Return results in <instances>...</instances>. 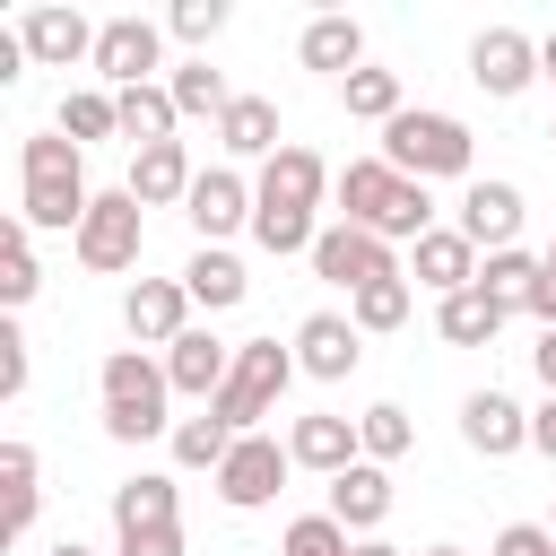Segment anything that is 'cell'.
Wrapping results in <instances>:
<instances>
[{
  "instance_id": "cell-1",
  "label": "cell",
  "mask_w": 556,
  "mask_h": 556,
  "mask_svg": "<svg viewBox=\"0 0 556 556\" xmlns=\"http://www.w3.org/2000/svg\"><path fill=\"white\" fill-rule=\"evenodd\" d=\"M87 208H96V191H87V156H78V139L35 130V139L17 148V217H26L35 235H78Z\"/></svg>"
},
{
  "instance_id": "cell-2",
  "label": "cell",
  "mask_w": 556,
  "mask_h": 556,
  "mask_svg": "<svg viewBox=\"0 0 556 556\" xmlns=\"http://www.w3.org/2000/svg\"><path fill=\"white\" fill-rule=\"evenodd\" d=\"M339 217L365 226V235H382V243H417V235H434V200H426V182H408V174L382 165V156H348V165H339Z\"/></svg>"
},
{
  "instance_id": "cell-3",
  "label": "cell",
  "mask_w": 556,
  "mask_h": 556,
  "mask_svg": "<svg viewBox=\"0 0 556 556\" xmlns=\"http://www.w3.org/2000/svg\"><path fill=\"white\" fill-rule=\"evenodd\" d=\"M96 391H104V434L113 443H148V434H174V382H165V365L148 356V348H113L104 365H96Z\"/></svg>"
},
{
  "instance_id": "cell-4",
  "label": "cell",
  "mask_w": 556,
  "mask_h": 556,
  "mask_svg": "<svg viewBox=\"0 0 556 556\" xmlns=\"http://www.w3.org/2000/svg\"><path fill=\"white\" fill-rule=\"evenodd\" d=\"M382 165H400L408 182H434V174H469L478 165V139L460 113H434V104H408L400 122H382Z\"/></svg>"
},
{
  "instance_id": "cell-5",
  "label": "cell",
  "mask_w": 556,
  "mask_h": 556,
  "mask_svg": "<svg viewBox=\"0 0 556 556\" xmlns=\"http://www.w3.org/2000/svg\"><path fill=\"white\" fill-rule=\"evenodd\" d=\"M287 382H295V348H278V339H243V348H235V374H226V391H217L208 408H217L235 434H261V417H278Z\"/></svg>"
},
{
  "instance_id": "cell-6",
  "label": "cell",
  "mask_w": 556,
  "mask_h": 556,
  "mask_svg": "<svg viewBox=\"0 0 556 556\" xmlns=\"http://www.w3.org/2000/svg\"><path fill=\"white\" fill-rule=\"evenodd\" d=\"M70 252H78V269H96V278L139 269V252H148V208H139L130 191H96L87 226L70 235Z\"/></svg>"
},
{
  "instance_id": "cell-7",
  "label": "cell",
  "mask_w": 556,
  "mask_h": 556,
  "mask_svg": "<svg viewBox=\"0 0 556 556\" xmlns=\"http://www.w3.org/2000/svg\"><path fill=\"white\" fill-rule=\"evenodd\" d=\"M96 87H156V70H165V26L156 17H139V9H122V17H104L96 26Z\"/></svg>"
},
{
  "instance_id": "cell-8",
  "label": "cell",
  "mask_w": 556,
  "mask_h": 556,
  "mask_svg": "<svg viewBox=\"0 0 556 556\" xmlns=\"http://www.w3.org/2000/svg\"><path fill=\"white\" fill-rule=\"evenodd\" d=\"M313 261V278H330V287H348V295H365V287H382V278H408L400 269V252L382 243V235H365V226H321V243L304 252Z\"/></svg>"
},
{
  "instance_id": "cell-9",
  "label": "cell",
  "mask_w": 556,
  "mask_h": 556,
  "mask_svg": "<svg viewBox=\"0 0 556 556\" xmlns=\"http://www.w3.org/2000/svg\"><path fill=\"white\" fill-rule=\"evenodd\" d=\"M287 469H295V452L278 434H235V452L217 460V504L226 513H261V504H278Z\"/></svg>"
},
{
  "instance_id": "cell-10",
  "label": "cell",
  "mask_w": 556,
  "mask_h": 556,
  "mask_svg": "<svg viewBox=\"0 0 556 556\" xmlns=\"http://www.w3.org/2000/svg\"><path fill=\"white\" fill-rule=\"evenodd\" d=\"M321 191H339V174L313 156V148H278L269 165H261V182H252V208H287V217H313L321 208Z\"/></svg>"
},
{
  "instance_id": "cell-11",
  "label": "cell",
  "mask_w": 556,
  "mask_h": 556,
  "mask_svg": "<svg viewBox=\"0 0 556 556\" xmlns=\"http://www.w3.org/2000/svg\"><path fill=\"white\" fill-rule=\"evenodd\" d=\"M356 365H365V330H356L348 313H304V321H295V374L348 382Z\"/></svg>"
},
{
  "instance_id": "cell-12",
  "label": "cell",
  "mask_w": 556,
  "mask_h": 556,
  "mask_svg": "<svg viewBox=\"0 0 556 556\" xmlns=\"http://www.w3.org/2000/svg\"><path fill=\"white\" fill-rule=\"evenodd\" d=\"M460 443L478 460H513V452H530V408L513 391H469L460 400Z\"/></svg>"
},
{
  "instance_id": "cell-13",
  "label": "cell",
  "mask_w": 556,
  "mask_h": 556,
  "mask_svg": "<svg viewBox=\"0 0 556 556\" xmlns=\"http://www.w3.org/2000/svg\"><path fill=\"white\" fill-rule=\"evenodd\" d=\"M469 78H478L495 104H513V96L539 78V43H530L521 26H486V35L469 43Z\"/></svg>"
},
{
  "instance_id": "cell-14",
  "label": "cell",
  "mask_w": 556,
  "mask_h": 556,
  "mask_svg": "<svg viewBox=\"0 0 556 556\" xmlns=\"http://www.w3.org/2000/svg\"><path fill=\"white\" fill-rule=\"evenodd\" d=\"M408 287H426L434 304H443V295H460V287H478V243H469L460 226L417 235V243H408Z\"/></svg>"
},
{
  "instance_id": "cell-15",
  "label": "cell",
  "mask_w": 556,
  "mask_h": 556,
  "mask_svg": "<svg viewBox=\"0 0 556 556\" xmlns=\"http://www.w3.org/2000/svg\"><path fill=\"white\" fill-rule=\"evenodd\" d=\"M122 330H130L139 348H174V339L191 330V287H182V278H139V287L122 295Z\"/></svg>"
},
{
  "instance_id": "cell-16",
  "label": "cell",
  "mask_w": 556,
  "mask_h": 556,
  "mask_svg": "<svg viewBox=\"0 0 556 556\" xmlns=\"http://www.w3.org/2000/svg\"><path fill=\"white\" fill-rule=\"evenodd\" d=\"M321 513H330L348 539H374V530L391 521V469H382V460L339 469V478H330V495H321Z\"/></svg>"
},
{
  "instance_id": "cell-17",
  "label": "cell",
  "mask_w": 556,
  "mask_h": 556,
  "mask_svg": "<svg viewBox=\"0 0 556 556\" xmlns=\"http://www.w3.org/2000/svg\"><path fill=\"white\" fill-rule=\"evenodd\" d=\"M17 43H26V61L35 70H70V61H96V26L78 17V9H26L17 17Z\"/></svg>"
},
{
  "instance_id": "cell-18",
  "label": "cell",
  "mask_w": 556,
  "mask_h": 556,
  "mask_svg": "<svg viewBox=\"0 0 556 556\" xmlns=\"http://www.w3.org/2000/svg\"><path fill=\"white\" fill-rule=\"evenodd\" d=\"M182 217H191V235H200V243H226L235 226H252V182H243L235 165H208V174L191 182Z\"/></svg>"
},
{
  "instance_id": "cell-19",
  "label": "cell",
  "mask_w": 556,
  "mask_h": 556,
  "mask_svg": "<svg viewBox=\"0 0 556 556\" xmlns=\"http://www.w3.org/2000/svg\"><path fill=\"white\" fill-rule=\"evenodd\" d=\"M521 217H530L521 191L495 182V174H478V182L460 191V235H469L478 252H513V243H521Z\"/></svg>"
},
{
  "instance_id": "cell-20",
  "label": "cell",
  "mask_w": 556,
  "mask_h": 556,
  "mask_svg": "<svg viewBox=\"0 0 556 556\" xmlns=\"http://www.w3.org/2000/svg\"><path fill=\"white\" fill-rule=\"evenodd\" d=\"M287 452H295V469H313V478H339V469H356V460H365L356 417H339V408L295 417V426H287Z\"/></svg>"
},
{
  "instance_id": "cell-21",
  "label": "cell",
  "mask_w": 556,
  "mask_h": 556,
  "mask_svg": "<svg viewBox=\"0 0 556 556\" xmlns=\"http://www.w3.org/2000/svg\"><path fill=\"white\" fill-rule=\"evenodd\" d=\"M226 374H235V348H226L217 330H200V321L165 348V382H174L182 400H217V391H226Z\"/></svg>"
},
{
  "instance_id": "cell-22",
  "label": "cell",
  "mask_w": 556,
  "mask_h": 556,
  "mask_svg": "<svg viewBox=\"0 0 556 556\" xmlns=\"http://www.w3.org/2000/svg\"><path fill=\"white\" fill-rule=\"evenodd\" d=\"M191 182H200L191 148H182V139H165V148H139V156H130V182H122V191H130L139 208H182V200H191Z\"/></svg>"
},
{
  "instance_id": "cell-23",
  "label": "cell",
  "mask_w": 556,
  "mask_h": 556,
  "mask_svg": "<svg viewBox=\"0 0 556 556\" xmlns=\"http://www.w3.org/2000/svg\"><path fill=\"white\" fill-rule=\"evenodd\" d=\"M295 61H304V70H321V78H356V70H365V26L330 9V17H313V26H304Z\"/></svg>"
},
{
  "instance_id": "cell-24",
  "label": "cell",
  "mask_w": 556,
  "mask_h": 556,
  "mask_svg": "<svg viewBox=\"0 0 556 556\" xmlns=\"http://www.w3.org/2000/svg\"><path fill=\"white\" fill-rule=\"evenodd\" d=\"M182 287H191L200 313H235V304L252 295V278H243V261H235L226 243H200V252L182 261Z\"/></svg>"
},
{
  "instance_id": "cell-25",
  "label": "cell",
  "mask_w": 556,
  "mask_h": 556,
  "mask_svg": "<svg viewBox=\"0 0 556 556\" xmlns=\"http://www.w3.org/2000/svg\"><path fill=\"white\" fill-rule=\"evenodd\" d=\"M0 486H9L0 530H9V539H26V530H35V504H43V460H35V443H26V434H9V443H0Z\"/></svg>"
},
{
  "instance_id": "cell-26",
  "label": "cell",
  "mask_w": 556,
  "mask_h": 556,
  "mask_svg": "<svg viewBox=\"0 0 556 556\" xmlns=\"http://www.w3.org/2000/svg\"><path fill=\"white\" fill-rule=\"evenodd\" d=\"M217 148H226V156H261V165H269V156L287 148V139H278V104H269V96H235V104H226V122H217Z\"/></svg>"
},
{
  "instance_id": "cell-27",
  "label": "cell",
  "mask_w": 556,
  "mask_h": 556,
  "mask_svg": "<svg viewBox=\"0 0 556 556\" xmlns=\"http://www.w3.org/2000/svg\"><path fill=\"white\" fill-rule=\"evenodd\" d=\"M156 521H182V495L165 469H139L113 486V530H156Z\"/></svg>"
},
{
  "instance_id": "cell-28",
  "label": "cell",
  "mask_w": 556,
  "mask_h": 556,
  "mask_svg": "<svg viewBox=\"0 0 556 556\" xmlns=\"http://www.w3.org/2000/svg\"><path fill=\"white\" fill-rule=\"evenodd\" d=\"M165 96H174V113H182V122H226V104H235L226 70H208V61H182V70H165Z\"/></svg>"
},
{
  "instance_id": "cell-29",
  "label": "cell",
  "mask_w": 556,
  "mask_h": 556,
  "mask_svg": "<svg viewBox=\"0 0 556 556\" xmlns=\"http://www.w3.org/2000/svg\"><path fill=\"white\" fill-rule=\"evenodd\" d=\"M434 330H443L452 348H486V339L504 330V304H495L486 287H460V295H443V304H434Z\"/></svg>"
},
{
  "instance_id": "cell-30",
  "label": "cell",
  "mask_w": 556,
  "mask_h": 556,
  "mask_svg": "<svg viewBox=\"0 0 556 556\" xmlns=\"http://www.w3.org/2000/svg\"><path fill=\"white\" fill-rule=\"evenodd\" d=\"M165 443H174V469H208V478H217V460L235 452V426H226L217 408H200V417H174Z\"/></svg>"
},
{
  "instance_id": "cell-31",
  "label": "cell",
  "mask_w": 556,
  "mask_h": 556,
  "mask_svg": "<svg viewBox=\"0 0 556 556\" xmlns=\"http://www.w3.org/2000/svg\"><path fill=\"white\" fill-rule=\"evenodd\" d=\"M113 104H122V139H139V148H165V139H174V122H182V113H174V96H165V78H156V87H122Z\"/></svg>"
},
{
  "instance_id": "cell-32",
  "label": "cell",
  "mask_w": 556,
  "mask_h": 556,
  "mask_svg": "<svg viewBox=\"0 0 556 556\" xmlns=\"http://www.w3.org/2000/svg\"><path fill=\"white\" fill-rule=\"evenodd\" d=\"M35 287H43V269H35V226L9 217V226H0V304L17 313V304H35Z\"/></svg>"
},
{
  "instance_id": "cell-33",
  "label": "cell",
  "mask_w": 556,
  "mask_h": 556,
  "mask_svg": "<svg viewBox=\"0 0 556 556\" xmlns=\"http://www.w3.org/2000/svg\"><path fill=\"white\" fill-rule=\"evenodd\" d=\"M478 287H486L504 313H530V287H539V252H521V243H513V252H486V261H478Z\"/></svg>"
},
{
  "instance_id": "cell-34",
  "label": "cell",
  "mask_w": 556,
  "mask_h": 556,
  "mask_svg": "<svg viewBox=\"0 0 556 556\" xmlns=\"http://www.w3.org/2000/svg\"><path fill=\"white\" fill-rule=\"evenodd\" d=\"M122 130V104H113V87H70L61 96V139H113Z\"/></svg>"
},
{
  "instance_id": "cell-35",
  "label": "cell",
  "mask_w": 556,
  "mask_h": 556,
  "mask_svg": "<svg viewBox=\"0 0 556 556\" xmlns=\"http://www.w3.org/2000/svg\"><path fill=\"white\" fill-rule=\"evenodd\" d=\"M356 443H365V460H408V443H417V426H408V408L400 400H374L365 417H356Z\"/></svg>"
},
{
  "instance_id": "cell-36",
  "label": "cell",
  "mask_w": 556,
  "mask_h": 556,
  "mask_svg": "<svg viewBox=\"0 0 556 556\" xmlns=\"http://www.w3.org/2000/svg\"><path fill=\"white\" fill-rule=\"evenodd\" d=\"M339 104L356 113V122H400L408 104H400V70H356V78H339Z\"/></svg>"
},
{
  "instance_id": "cell-37",
  "label": "cell",
  "mask_w": 556,
  "mask_h": 556,
  "mask_svg": "<svg viewBox=\"0 0 556 556\" xmlns=\"http://www.w3.org/2000/svg\"><path fill=\"white\" fill-rule=\"evenodd\" d=\"M408 295H417L408 278H382V287H365V295H348V321H356L365 339H374V330H400V321H408Z\"/></svg>"
},
{
  "instance_id": "cell-38",
  "label": "cell",
  "mask_w": 556,
  "mask_h": 556,
  "mask_svg": "<svg viewBox=\"0 0 556 556\" xmlns=\"http://www.w3.org/2000/svg\"><path fill=\"white\" fill-rule=\"evenodd\" d=\"M278 556H356V539H348L330 513H295V521L278 530Z\"/></svg>"
},
{
  "instance_id": "cell-39",
  "label": "cell",
  "mask_w": 556,
  "mask_h": 556,
  "mask_svg": "<svg viewBox=\"0 0 556 556\" xmlns=\"http://www.w3.org/2000/svg\"><path fill=\"white\" fill-rule=\"evenodd\" d=\"M182 43H217L226 35V0H174V17H165Z\"/></svg>"
},
{
  "instance_id": "cell-40",
  "label": "cell",
  "mask_w": 556,
  "mask_h": 556,
  "mask_svg": "<svg viewBox=\"0 0 556 556\" xmlns=\"http://www.w3.org/2000/svg\"><path fill=\"white\" fill-rule=\"evenodd\" d=\"M26 365H35V356H26V330L0 321V400H26Z\"/></svg>"
},
{
  "instance_id": "cell-41",
  "label": "cell",
  "mask_w": 556,
  "mask_h": 556,
  "mask_svg": "<svg viewBox=\"0 0 556 556\" xmlns=\"http://www.w3.org/2000/svg\"><path fill=\"white\" fill-rule=\"evenodd\" d=\"M113 556H182V521H156V530H113Z\"/></svg>"
},
{
  "instance_id": "cell-42",
  "label": "cell",
  "mask_w": 556,
  "mask_h": 556,
  "mask_svg": "<svg viewBox=\"0 0 556 556\" xmlns=\"http://www.w3.org/2000/svg\"><path fill=\"white\" fill-rule=\"evenodd\" d=\"M486 556H556V530L547 521H513V530H495Z\"/></svg>"
},
{
  "instance_id": "cell-43",
  "label": "cell",
  "mask_w": 556,
  "mask_h": 556,
  "mask_svg": "<svg viewBox=\"0 0 556 556\" xmlns=\"http://www.w3.org/2000/svg\"><path fill=\"white\" fill-rule=\"evenodd\" d=\"M530 452H539V460H556V400H539V408H530Z\"/></svg>"
},
{
  "instance_id": "cell-44",
  "label": "cell",
  "mask_w": 556,
  "mask_h": 556,
  "mask_svg": "<svg viewBox=\"0 0 556 556\" xmlns=\"http://www.w3.org/2000/svg\"><path fill=\"white\" fill-rule=\"evenodd\" d=\"M530 365H539V382H547V400H556V330H539V348H530Z\"/></svg>"
},
{
  "instance_id": "cell-45",
  "label": "cell",
  "mask_w": 556,
  "mask_h": 556,
  "mask_svg": "<svg viewBox=\"0 0 556 556\" xmlns=\"http://www.w3.org/2000/svg\"><path fill=\"white\" fill-rule=\"evenodd\" d=\"M539 78L556 87V35H539Z\"/></svg>"
},
{
  "instance_id": "cell-46",
  "label": "cell",
  "mask_w": 556,
  "mask_h": 556,
  "mask_svg": "<svg viewBox=\"0 0 556 556\" xmlns=\"http://www.w3.org/2000/svg\"><path fill=\"white\" fill-rule=\"evenodd\" d=\"M356 556H408V547H391V539H356Z\"/></svg>"
},
{
  "instance_id": "cell-47",
  "label": "cell",
  "mask_w": 556,
  "mask_h": 556,
  "mask_svg": "<svg viewBox=\"0 0 556 556\" xmlns=\"http://www.w3.org/2000/svg\"><path fill=\"white\" fill-rule=\"evenodd\" d=\"M43 556H96V547H87V539H52Z\"/></svg>"
},
{
  "instance_id": "cell-48",
  "label": "cell",
  "mask_w": 556,
  "mask_h": 556,
  "mask_svg": "<svg viewBox=\"0 0 556 556\" xmlns=\"http://www.w3.org/2000/svg\"><path fill=\"white\" fill-rule=\"evenodd\" d=\"M417 556H469V547H452V539H443V547H417Z\"/></svg>"
},
{
  "instance_id": "cell-49",
  "label": "cell",
  "mask_w": 556,
  "mask_h": 556,
  "mask_svg": "<svg viewBox=\"0 0 556 556\" xmlns=\"http://www.w3.org/2000/svg\"><path fill=\"white\" fill-rule=\"evenodd\" d=\"M539 261H547V269H556V235H547V252H539Z\"/></svg>"
},
{
  "instance_id": "cell-50",
  "label": "cell",
  "mask_w": 556,
  "mask_h": 556,
  "mask_svg": "<svg viewBox=\"0 0 556 556\" xmlns=\"http://www.w3.org/2000/svg\"><path fill=\"white\" fill-rule=\"evenodd\" d=\"M547 530H556V513H547Z\"/></svg>"
},
{
  "instance_id": "cell-51",
  "label": "cell",
  "mask_w": 556,
  "mask_h": 556,
  "mask_svg": "<svg viewBox=\"0 0 556 556\" xmlns=\"http://www.w3.org/2000/svg\"><path fill=\"white\" fill-rule=\"evenodd\" d=\"M547 139H556V130H547Z\"/></svg>"
}]
</instances>
